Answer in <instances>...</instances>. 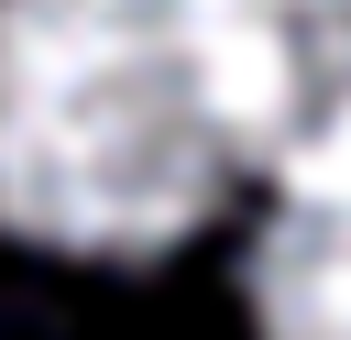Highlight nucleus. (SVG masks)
I'll use <instances>...</instances> for the list:
<instances>
[{
  "mask_svg": "<svg viewBox=\"0 0 351 340\" xmlns=\"http://www.w3.org/2000/svg\"><path fill=\"white\" fill-rule=\"evenodd\" d=\"M252 165L219 0H0V230L165 252Z\"/></svg>",
  "mask_w": 351,
  "mask_h": 340,
  "instance_id": "1",
  "label": "nucleus"
},
{
  "mask_svg": "<svg viewBox=\"0 0 351 340\" xmlns=\"http://www.w3.org/2000/svg\"><path fill=\"white\" fill-rule=\"evenodd\" d=\"M219 55L241 143L274 165V186L351 165V0H219Z\"/></svg>",
  "mask_w": 351,
  "mask_h": 340,
  "instance_id": "2",
  "label": "nucleus"
},
{
  "mask_svg": "<svg viewBox=\"0 0 351 340\" xmlns=\"http://www.w3.org/2000/svg\"><path fill=\"white\" fill-rule=\"evenodd\" d=\"M252 318L263 340H351V165L285 175V208L252 241Z\"/></svg>",
  "mask_w": 351,
  "mask_h": 340,
  "instance_id": "3",
  "label": "nucleus"
}]
</instances>
